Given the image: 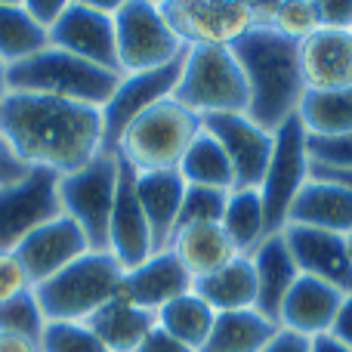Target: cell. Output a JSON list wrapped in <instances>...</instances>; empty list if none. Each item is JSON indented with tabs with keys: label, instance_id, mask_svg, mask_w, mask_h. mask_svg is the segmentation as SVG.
I'll list each match as a JSON object with an SVG mask.
<instances>
[{
	"label": "cell",
	"instance_id": "cell-1",
	"mask_svg": "<svg viewBox=\"0 0 352 352\" xmlns=\"http://www.w3.org/2000/svg\"><path fill=\"white\" fill-rule=\"evenodd\" d=\"M0 140L31 170L78 173L102 155V109L10 90L0 99Z\"/></svg>",
	"mask_w": 352,
	"mask_h": 352
},
{
	"label": "cell",
	"instance_id": "cell-2",
	"mask_svg": "<svg viewBox=\"0 0 352 352\" xmlns=\"http://www.w3.org/2000/svg\"><path fill=\"white\" fill-rule=\"evenodd\" d=\"M235 59L248 80V111L244 115L263 130L275 133L300 111L306 84L300 74V43L254 28L235 43Z\"/></svg>",
	"mask_w": 352,
	"mask_h": 352
},
{
	"label": "cell",
	"instance_id": "cell-3",
	"mask_svg": "<svg viewBox=\"0 0 352 352\" xmlns=\"http://www.w3.org/2000/svg\"><path fill=\"white\" fill-rule=\"evenodd\" d=\"M121 84V74L111 68L93 65L87 59L65 53L59 47H47L31 59L6 68V87L12 93H37V96H56L68 102L102 109L111 93Z\"/></svg>",
	"mask_w": 352,
	"mask_h": 352
},
{
	"label": "cell",
	"instance_id": "cell-4",
	"mask_svg": "<svg viewBox=\"0 0 352 352\" xmlns=\"http://www.w3.org/2000/svg\"><path fill=\"white\" fill-rule=\"evenodd\" d=\"M124 266L109 250H87L59 275L34 287L47 324H87L121 287Z\"/></svg>",
	"mask_w": 352,
	"mask_h": 352
},
{
	"label": "cell",
	"instance_id": "cell-5",
	"mask_svg": "<svg viewBox=\"0 0 352 352\" xmlns=\"http://www.w3.org/2000/svg\"><path fill=\"white\" fill-rule=\"evenodd\" d=\"M201 133V118L179 105L176 99H164L152 111L133 121L118 142V158L127 161L136 173L179 170L182 155Z\"/></svg>",
	"mask_w": 352,
	"mask_h": 352
},
{
	"label": "cell",
	"instance_id": "cell-6",
	"mask_svg": "<svg viewBox=\"0 0 352 352\" xmlns=\"http://www.w3.org/2000/svg\"><path fill=\"white\" fill-rule=\"evenodd\" d=\"M173 99L198 118L248 111V80L232 50H186Z\"/></svg>",
	"mask_w": 352,
	"mask_h": 352
},
{
	"label": "cell",
	"instance_id": "cell-7",
	"mask_svg": "<svg viewBox=\"0 0 352 352\" xmlns=\"http://www.w3.org/2000/svg\"><path fill=\"white\" fill-rule=\"evenodd\" d=\"M115 47L121 78L164 68L186 53L167 25L161 3L152 0H121L115 6Z\"/></svg>",
	"mask_w": 352,
	"mask_h": 352
},
{
	"label": "cell",
	"instance_id": "cell-8",
	"mask_svg": "<svg viewBox=\"0 0 352 352\" xmlns=\"http://www.w3.org/2000/svg\"><path fill=\"white\" fill-rule=\"evenodd\" d=\"M118 195V155L102 152L78 173L59 176V204L78 223L90 250H109V223Z\"/></svg>",
	"mask_w": 352,
	"mask_h": 352
},
{
	"label": "cell",
	"instance_id": "cell-9",
	"mask_svg": "<svg viewBox=\"0 0 352 352\" xmlns=\"http://www.w3.org/2000/svg\"><path fill=\"white\" fill-rule=\"evenodd\" d=\"M161 12L186 50H235L254 31V12L244 0H161Z\"/></svg>",
	"mask_w": 352,
	"mask_h": 352
},
{
	"label": "cell",
	"instance_id": "cell-10",
	"mask_svg": "<svg viewBox=\"0 0 352 352\" xmlns=\"http://www.w3.org/2000/svg\"><path fill=\"white\" fill-rule=\"evenodd\" d=\"M312 179V161H309V133L297 115L287 124L275 130V148L269 158L266 176L260 182V198L266 210L269 235L285 232L291 204L297 201L300 188Z\"/></svg>",
	"mask_w": 352,
	"mask_h": 352
},
{
	"label": "cell",
	"instance_id": "cell-11",
	"mask_svg": "<svg viewBox=\"0 0 352 352\" xmlns=\"http://www.w3.org/2000/svg\"><path fill=\"white\" fill-rule=\"evenodd\" d=\"M115 6L118 3H90V0H68L59 22L50 28V47L87 59L118 72L115 47ZM121 74V72H118Z\"/></svg>",
	"mask_w": 352,
	"mask_h": 352
},
{
	"label": "cell",
	"instance_id": "cell-12",
	"mask_svg": "<svg viewBox=\"0 0 352 352\" xmlns=\"http://www.w3.org/2000/svg\"><path fill=\"white\" fill-rule=\"evenodd\" d=\"M179 72H182V59H176L164 68H155V72L121 78L118 90L111 93V99L102 105V152L115 155L118 142L127 133L130 124L140 121L146 111H152L155 105H161L164 99H173L176 84H179Z\"/></svg>",
	"mask_w": 352,
	"mask_h": 352
},
{
	"label": "cell",
	"instance_id": "cell-13",
	"mask_svg": "<svg viewBox=\"0 0 352 352\" xmlns=\"http://www.w3.org/2000/svg\"><path fill=\"white\" fill-rule=\"evenodd\" d=\"M59 213V176L50 170H31L25 179L0 188V250H16Z\"/></svg>",
	"mask_w": 352,
	"mask_h": 352
},
{
	"label": "cell",
	"instance_id": "cell-14",
	"mask_svg": "<svg viewBox=\"0 0 352 352\" xmlns=\"http://www.w3.org/2000/svg\"><path fill=\"white\" fill-rule=\"evenodd\" d=\"M201 127L223 146L226 158L235 170V188H260L275 148V133L254 124L244 111L207 115L201 118Z\"/></svg>",
	"mask_w": 352,
	"mask_h": 352
},
{
	"label": "cell",
	"instance_id": "cell-15",
	"mask_svg": "<svg viewBox=\"0 0 352 352\" xmlns=\"http://www.w3.org/2000/svg\"><path fill=\"white\" fill-rule=\"evenodd\" d=\"M109 254L121 263L124 272L136 269L155 254L152 229L136 195V170L121 158H118V195L109 223Z\"/></svg>",
	"mask_w": 352,
	"mask_h": 352
},
{
	"label": "cell",
	"instance_id": "cell-16",
	"mask_svg": "<svg viewBox=\"0 0 352 352\" xmlns=\"http://www.w3.org/2000/svg\"><path fill=\"white\" fill-rule=\"evenodd\" d=\"M281 235L300 275L324 281L340 294H352V254L346 238L322 229H306V226H285Z\"/></svg>",
	"mask_w": 352,
	"mask_h": 352
},
{
	"label": "cell",
	"instance_id": "cell-17",
	"mask_svg": "<svg viewBox=\"0 0 352 352\" xmlns=\"http://www.w3.org/2000/svg\"><path fill=\"white\" fill-rule=\"evenodd\" d=\"M87 250H90V244H87L84 232L78 229V223L68 219L65 213H59L56 219H50L41 229L31 232L16 248V256L22 260L31 285L37 287L47 278L59 275L62 269H68L74 260H80Z\"/></svg>",
	"mask_w": 352,
	"mask_h": 352
},
{
	"label": "cell",
	"instance_id": "cell-18",
	"mask_svg": "<svg viewBox=\"0 0 352 352\" xmlns=\"http://www.w3.org/2000/svg\"><path fill=\"white\" fill-rule=\"evenodd\" d=\"M192 285L195 278L176 260L173 250H158V254H152L136 269L124 272L115 297L127 300V303L140 306L146 312H158L167 303H173L176 297H182V294H192Z\"/></svg>",
	"mask_w": 352,
	"mask_h": 352
},
{
	"label": "cell",
	"instance_id": "cell-19",
	"mask_svg": "<svg viewBox=\"0 0 352 352\" xmlns=\"http://www.w3.org/2000/svg\"><path fill=\"white\" fill-rule=\"evenodd\" d=\"M287 226H306L334 235H352V188L328 176H312L291 204Z\"/></svg>",
	"mask_w": 352,
	"mask_h": 352
},
{
	"label": "cell",
	"instance_id": "cell-20",
	"mask_svg": "<svg viewBox=\"0 0 352 352\" xmlns=\"http://www.w3.org/2000/svg\"><path fill=\"white\" fill-rule=\"evenodd\" d=\"M300 74L306 90H346L352 87V34L318 28L300 43Z\"/></svg>",
	"mask_w": 352,
	"mask_h": 352
},
{
	"label": "cell",
	"instance_id": "cell-21",
	"mask_svg": "<svg viewBox=\"0 0 352 352\" xmlns=\"http://www.w3.org/2000/svg\"><path fill=\"white\" fill-rule=\"evenodd\" d=\"M343 297L346 294H340L337 287L324 285L318 278H309V275H300L297 285L291 287V294L281 303L278 328L309 337V340L318 334H328Z\"/></svg>",
	"mask_w": 352,
	"mask_h": 352
},
{
	"label": "cell",
	"instance_id": "cell-22",
	"mask_svg": "<svg viewBox=\"0 0 352 352\" xmlns=\"http://www.w3.org/2000/svg\"><path fill=\"white\" fill-rule=\"evenodd\" d=\"M250 263H254L256 272V306L254 309L260 316H266L269 322L278 324V312L285 297L291 294V287L297 285L300 269L294 263L291 250H287V241L281 232L269 235L260 248L250 254Z\"/></svg>",
	"mask_w": 352,
	"mask_h": 352
},
{
	"label": "cell",
	"instance_id": "cell-23",
	"mask_svg": "<svg viewBox=\"0 0 352 352\" xmlns=\"http://www.w3.org/2000/svg\"><path fill=\"white\" fill-rule=\"evenodd\" d=\"M136 195H140L142 213L148 219L155 241V254L170 248L176 232V217L186 195V179L179 170H158V173H136Z\"/></svg>",
	"mask_w": 352,
	"mask_h": 352
},
{
	"label": "cell",
	"instance_id": "cell-24",
	"mask_svg": "<svg viewBox=\"0 0 352 352\" xmlns=\"http://www.w3.org/2000/svg\"><path fill=\"white\" fill-rule=\"evenodd\" d=\"M176 254V260L188 269L192 278L217 272L219 266L232 263L235 256H241L235 250V244L229 241L226 229L219 223H195V226H182L173 232L170 248Z\"/></svg>",
	"mask_w": 352,
	"mask_h": 352
},
{
	"label": "cell",
	"instance_id": "cell-25",
	"mask_svg": "<svg viewBox=\"0 0 352 352\" xmlns=\"http://www.w3.org/2000/svg\"><path fill=\"white\" fill-rule=\"evenodd\" d=\"M192 291L210 306L213 312H241L256 306V272L250 256H235L217 272L195 278Z\"/></svg>",
	"mask_w": 352,
	"mask_h": 352
},
{
	"label": "cell",
	"instance_id": "cell-26",
	"mask_svg": "<svg viewBox=\"0 0 352 352\" xmlns=\"http://www.w3.org/2000/svg\"><path fill=\"white\" fill-rule=\"evenodd\" d=\"M87 328L102 340L105 349L136 352L142 346V340L155 331V312H146L140 306L127 303V300L115 297L87 322Z\"/></svg>",
	"mask_w": 352,
	"mask_h": 352
},
{
	"label": "cell",
	"instance_id": "cell-27",
	"mask_svg": "<svg viewBox=\"0 0 352 352\" xmlns=\"http://www.w3.org/2000/svg\"><path fill=\"white\" fill-rule=\"evenodd\" d=\"M278 331V324L256 309L219 312L201 352H263Z\"/></svg>",
	"mask_w": 352,
	"mask_h": 352
},
{
	"label": "cell",
	"instance_id": "cell-28",
	"mask_svg": "<svg viewBox=\"0 0 352 352\" xmlns=\"http://www.w3.org/2000/svg\"><path fill=\"white\" fill-rule=\"evenodd\" d=\"M219 226L226 229V235L235 244L238 254L241 256L254 254L269 238L266 210H263L260 192H256V188H235V192H229L226 213H223V219H219Z\"/></svg>",
	"mask_w": 352,
	"mask_h": 352
},
{
	"label": "cell",
	"instance_id": "cell-29",
	"mask_svg": "<svg viewBox=\"0 0 352 352\" xmlns=\"http://www.w3.org/2000/svg\"><path fill=\"white\" fill-rule=\"evenodd\" d=\"M179 176L186 186L201 188H217V192H235V170H232L229 158H226L223 146L201 127L195 142L179 161Z\"/></svg>",
	"mask_w": 352,
	"mask_h": 352
},
{
	"label": "cell",
	"instance_id": "cell-30",
	"mask_svg": "<svg viewBox=\"0 0 352 352\" xmlns=\"http://www.w3.org/2000/svg\"><path fill=\"white\" fill-rule=\"evenodd\" d=\"M297 118L306 133L328 140V136L352 133V87L346 90H306Z\"/></svg>",
	"mask_w": 352,
	"mask_h": 352
},
{
	"label": "cell",
	"instance_id": "cell-31",
	"mask_svg": "<svg viewBox=\"0 0 352 352\" xmlns=\"http://www.w3.org/2000/svg\"><path fill=\"white\" fill-rule=\"evenodd\" d=\"M47 47V31L28 16L25 3H0V62L6 68L31 59Z\"/></svg>",
	"mask_w": 352,
	"mask_h": 352
},
{
	"label": "cell",
	"instance_id": "cell-32",
	"mask_svg": "<svg viewBox=\"0 0 352 352\" xmlns=\"http://www.w3.org/2000/svg\"><path fill=\"white\" fill-rule=\"evenodd\" d=\"M213 318H217V312H213L195 291L182 294V297H176L173 303H167L164 309L155 312V324H158L161 331H167V334L176 337L179 343H186V346H192L198 352L204 346L207 334H210Z\"/></svg>",
	"mask_w": 352,
	"mask_h": 352
},
{
	"label": "cell",
	"instance_id": "cell-33",
	"mask_svg": "<svg viewBox=\"0 0 352 352\" xmlns=\"http://www.w3.org/2000/svg\"><path fill=\"white\" fill-rule=\"evenodd\" d=\"M322 28L318 25V6L316 0H278L275 6V22L272 31L294 43H303Z\"/></svg>",
	"mask_w": 352,
	"mask_h": 352
},
{
	"label": "cell",
	"instance_id": "cell-34",
	"mask_svg": "<svg viewBox=\"0 0 352 352\" xmlns=\"http://www.w3.org/2000/svg\"><path fill=\"white\" fill-rule=\"evenodd\" d=\"M0 331L41 340L43 331H47V318H43V309L37 303L34 291L25 294V297L10 300V303H0Z\"/></svg>",
	"mask_w": 352,
	"mask_h": 352
},
{
	"label": "cell",
	"instance_id": "cell-35",
	"mask_svg": "<svg viewBox=\"0 0 352 352\" xmlns=\"http://www.w3.org/2000/svg\"><path fill=\"white\" fill-rule=\"evenodd\" d=\"M226 201H229V192L186 186L179 217H176V229H182V226H195V223H219L223 213H226Z\"/></svg>",
	"mask_w": 352,
	"mask_h": 352
},
{
	"label": "cell",
	"instance_id": "cell-36",
	"mask_svg": "<svg viewBox=\"0 0 352 352\" xmlns=\"http://www.w3.org/2000/svg\"><path fill=\"white\" fill-rule=\"evenodd\" d=\"M43 352H111L102 346L96 334L87 324H47L41 337Z\"/></svg>",
	"mask_w": 352,
	"mask_h": 352
},
{
	"label": "cell",
	"instance_id": "cell-37",
	"mask_svg": "<svg viewBox=\"0 0 352 352\" xmlns=\"http://www.w3.org/2000/svg\"><path fill=\"white\" fill-rule=\"evenodd\" d=\"M309 161H312V167H318V170L352 173V133L328 136V140L309 136Z\"/></svg>",
	"mask_w": 352,
	"mask_h": 352
},
{
	"label": "cell",
	"instance_id": "cell-38",
	"mask_svg": "<svg viewBox=\"0 0 352 352\" xmlns=\"http://www.w3.org/2000/svg\"><path fill=\"white\" fill-rule=\"evenodd\" d=\"M31 291H34V285H31L16 250H0V303H10V300L25 297Z\"/></svg>",
	"mask_w": 352,
	"mask_h": 352
},
{
	"label": "cell",
	"instance_id": "cell-39",
	"mask_svg": "<svg viewBox=\"0 0 352 352\" xmlns=\"http://www.w3.org/2000/svg\"><path fill=\"white\" fill-rule=\"evenodd\" d=\"M318 25L328 31H352V0H316Z\"/></svg>",
	"mask_w": 352,
	"mask_h": 352
},
{
	"label": "cell",
	"instance_id": "cell-40",
	"mask_svg": "<svg viewBox=\"0 0 352 352\" xmlns=\"http://www.w3.org/2000/svg\"><path fill=\"white\" fill-rule=\"evenodd\" d=\"M65 3L68 0H25V10H28V16L34 19V22L41 25V28L47 31V37H50V28L59 22Z\"/></svg>",
	"mask_w": 352,
	"mask_h": 352
},
{
	"label": "cell",
	"instance_id": "cell-41",
	"mask_svg": "<svg viewBox=\"0 0 352 352\" xmlns=\"http://www.w3.org/2000/svg\"><path fill=\"white\" fill-rule=\"evenodd\" d=\"M28 173H31V167L25 164V161L19 158V155L12 152L3 140H0V188L12 186V182H19V179H25Z\"/></svg>",
	"mask_w": 352,
	"mask_h": 352
},
{
	"label": "cell",
	"instance_id": "cell-42",
	"mask_svg": "<svg viewBox=\"0 0 352 352\" xmlns=\"http://www.w3.org/2000/svg\"><path fill=\"white\" fill-rule=\"evenodd\" d=\"M328 334L334 337V340H340L343 346L352 352V294H346V297H343V303H340V309H337L334 324H331Z\"/></svg>",
	"mask_w": 352,
	"mask_h": 352
},
{
	"label": "cell",
	"instance_id": "cell-43",
	"mask_svg": "<svg viewBox=\"0 0 352 352\" xmlns=\"http://www.w3.org/2000/svg\"><path fill=\"white\" fill-rule=\"evenodd\" d=\"M136 352H198V349H192V346H186V343H179L176 337H170L167 331H161L158 324H155V331L142 340V346L136 349Z\"/></svg>",
	"mask_w": 352,
	"mask_h": 352
},
{
	"label": "cell",
	"instance_id": "cell-44",
	"mask_svg": "<svg viewBox=\"0 0 352 352\" xmlns=\"http://www.w3.org/2000/svg\"><path fill=\"white\" fill-rule=\"evenodd\" d=\"M263 352H309V337H300V334H294V331L281 328Z\"/></svg>",
	"mask_w": 352,
	"mask_h": 352
},
{
	"label": "cell",
	"instance_id": "cell-45",
	"mask_svg": "<svg viewBox=\"0 0 352 352\" xmlns=\"http://www.w3.org/2000/svg\"><path fill=\"white\" fill-rule=\"evenodd\" d=\"M0 352H43V346H41V340H34V337L0 331Z\"/></svg>",
	"mask_w": 352,
	"mask_h": 352
},
{
	"label": "cell",
	"instance_id": "cell-46",
	"mask_svg": "<svg viewBox=\"0 0 352 352\" xmlns=\"http://www.w3.org/2000/svg\"><path fill=\"white\" fill-rule=\"evenodd\" d=\"M309 352H349V349L340 340H334L331 334H318L309 340Z\"/></svg>",
	"mask_w": 352,
	"mask_h": 352
},
{
	"label": "cell",
	"instance_id": "cell-47",
	"mask_svg": "<svg viewBox=\"0 0 352 352\" xmlns=\"http://www.w3.org/2000/svg\"><path fill=\"white\" fill-rule=\"evenodd\" d=\"M312 176H328V179H337L343 182V186L352 188V173H337V170H318V167H312Z\"/></svg>",
	"mask_w": 352,
	"mask_h": 352
},
{
	"label": "cell",
	"instance_id": "cell-48",
	"mask_svg": "<svg viewBox=\"0 0 352 352\" xmlns=\"http://www.w3.org/2000/svg\"><path fill=\"white\" fill-rule=\"evenodd\" d=\"M6 93H10V87H6V65L0 62V99H3Z\"/></svg>",
	"mask_w": 352,
	"mask_h": 352
},
{
	"label": "cell",
	"instance_id": "cell-49",
	"mask_svg": "<svg viewBox=\"0 0 352 352\" xmlns=\"http://www.w3.org/2000/svg\"><path fill=\"white\" fill-rule=\"evenodd\" d=\"M346 244H349V254H352V235H346Z\"/></svg>",
	"mask_w": 352,
	"mask_h": 352
},
{
	"label": "cell",
	"instance_id": "cell-50",
	"mask_svg": "<svg viewBox=\"0 0 352 352\" xmlns=\"http://www.w3.org/2000/svg\"><path fill=\"white\" fill-rule=\"evenodd\" d=\"M349 34H352V31H349Z\"/></svg>",
	"mask_w": 352,
	"mask_h": 352
}]
</instances>
